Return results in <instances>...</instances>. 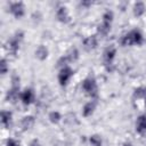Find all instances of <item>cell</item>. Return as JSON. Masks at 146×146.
Segmentation results:
<instances>
[{"instance_id": "2", "label": "cell", "mask_w": 146, "mask_h": 146, "mask_svg": "<svg viewBox=\"0 0 146 146\" xmlns=\"http://www.w3.org/2000/svg\"><path fill=\"white\" fill-rule=\"evenodd\" d=\"M81 88L83 90V92L89 96L91 99H97L98 98V86L96 82V79L94 76H87L82 83H81Z\"/></svg>"}, {"instance_id": "21", "label": "cell", "mask_w": 146, "mask_h": 146, "mask_svg": "<svg viewBox=\"0 0 146 146\" xmlns=\"http://www.w3.org/2000/svg\"><path fill=\"white\" fill-rule=\"evenodd\" d=\"M48 119L52 124H58L60 122V120H62V115H60V113L58 111H52V112H50L48 114Z\"/></svg>"}, {"instance_id": "8", "label": "cell", "mask_w": 146, "mask_h": 146, "mask_svg": "<svg viewBox=\"0 0 146 146\" xmlns=\"http://www.w3.org/2000/svg\"><path fill=\"white\" fill-rule=\"evenodd\" d=\"M21 102L25 106L31 105L34 102V91L31 88H26L24 91L21 92Z\"/></svg>"}, {"instance_id": "7", "label": "cell", "mask_w": 146, "mask_h": 146, "mask_svg": "<svg viewBox=\"0 0 146 146\" xmlns=\"http://www.w3.org/2000/svg\"><path fill=\"white\" fill-rule=\"evenodd\" d=\"M82 46H83V49L86 51H91V50H95L98 46V39L96 35H89L87 36L83 42H82Z\"/></svg>"}, {"instance_id": "19", "label": "cell", "mask_w": 146, "mask_h": 146, "mask_svg": "<svg viewBox=\"0 0 146 146\" xmlns=\"http://www.w3.org/2000/svg\"><path fill=\"white\" fill-rule=\"evenodd\" d=\"M121 46H123V47H128V46H132V44H135V42H133V36H132V33H131V31H129L128 33H125V34H123L122 35V38H121Z\"/></svg>"}, {"instance_id": "10", "label": "cell", "mask_w": 146, "mask_h": 146, "mask_svg": "<svg viewBox=\"0 0 146 146\" xmlns=\"http://www.w3.org/2000/svg\"><path fill=\"white\" fill-rule=\"evenodd\" d=\"M96 106H97V99H91V100L87 102V103L83 105V107H82V115H83L84 117L90 116V115L95 112Z\"/></svg>"}, {"instance_id": "25", "label": "cell", "mask_w": 146, "mask_h": 146, "mask_svg": "<svg viewBox=\"0 0 146 146\" xmlns=\"http://www.w3.org/2000/svg\"><path fill=\"white\" fill-rule=\"evenodd\" d=\"M6 146H21V144L15 138H8L6 141Z\"/></svg>"}, {"instance_id": "17", "label": "cell", "mask_w": 146, "mask_h": 146, "mask_svg": "<svg viewBox=\"0 0 146 146\" xmlns=\"http://www.w3.org/2000/svg\"><path fill=\"white\" fill-rule=\"evenodd\" d=\"M13 120V113L10 111H2L1 112V123L6 128H9Z\"/></svg>"}, {"instance_id": "23", "label": "cell", "mask_w": 146, "mask_h": 146, "mask_svg": "<svg viewBox=\"0 0 146 146\" xmlns=\"http://www.w3.org/2000/svg\"><path fill=\"white\" fill-rule=\"evenodd\" d=\"M114 18V14L112 10H106L103 14V22H107V23H112Z\"/></svg>"}, {"instance_id": "6", "label": "cell", "mask_w": 146, "mask_h": 146, "mask_svg": "<svg viewBox=\"0 0 146 146\" xmlns=\"http://www.w3.org/2000/svg\"><path fill=\"white\" fill-rule=\"evenodd\" d=\"M9 13L17 19L22 18L25 15V6L22 1H16L11 2L9 6Z\"/></svg>"}, {"instance_id": "22", "label": "cell", "mask_w": 146, "mask_h": 146, "mask_svg": "<svg viewBox=\"0 0 146 146\" xmlns=\"http://www.w3.org/2000/svg\"><path fill=\"white\" fill-rule=\"evenodd\" d=\"M89 143L91 146H102L103 145V139L99 135H91L89 137Z\"/></svg>"}, {"instance_id": "11", "label": "cell", "mask_w": 146, "mask_h": 146, "mask_svg": "<svg viewBox=\"0 0 146 146\" xmlns=\"http://www.w3.org/2000/svg\"><path fill=\"white\" fill-rule=\"evenodd\" d=\"M136 131L139 135L146 133V114H141L136 120Z\"/></svg>"}, {"instance_id": "24", "label": "cell", "mask_w": 146, "mask_h": 146, "mask_svg": "<svg viewBox=\"0 0 146 146\" xmlns=\"http://www.w3.org/2000/svg\"><path fill=\"white\" fill-rule=\"evenodd\" d=\"M8 71H9V66H8L7 59H6V58H2L1 62H0V72H1L2 75H5Z\"/></svg>"}, {"instance_id": "16", "label": "cell", "mask_w": 146, "mask_h": 146, "mask_svg": "<svg viewBox=\"0 0 146 146\" xmlns=\"http://www.w3.org/2000/svg\"><path fill=\"white\" fill-rule=\"evenodd\" d=\"M64 56L66 57V59H67V62H68V63H72V62L78 60V58H79L80 54H79L78 48L72 47V48H70V49L67 50V52H66Z\"/></svg>"}, {"instance_id": "1", "label": "cell", "mask_w": 146, "mask_h": 146, "mask_svg": "<svg viewBox=\"0 0 146 146\" xmlns=\"http://www.w3.org/2000/svg\"><path fill=\"white\" fill-rule=\"evenodd\" d=\"M19 81H21L19 76L17 74H13V76H11V87H10V89L6 94V100L8 103L15 104L18 100V98H21V91H19L21 86H19Z\"/></svg>"}, {"instance_id": "28", "label": "cell", "mask_w": 146, "mask_h": 146, "mask_svg": "<svg viewBox=\"0 0 146 146\" xmlns=\"http://www.w3.org/2000/svg\"><path fill=\"white\" fill-rule=\"evenodd\" d=\"M122 146H132V144L131 143H124Z\"/></svg>"}, {"instance_id": "26", "label": "cell", "mask_w": 146, "mask_h": 146, "mask_svg": "<svg viewBox=\"0 0 146 146\" xmlns=\"http://www.w3.org/2000/svg\"><path fill=\"white\" fill-rule=\"evenodd\" d=\"M80 5H81L82 7L88 8V7H90V6L92 5V2H91V1H81V2H80Z\"/></svg>"}, {"instance_id": "27", "label": "cell", "mask_w": 146, "mask_h": 146, "mask_svg": "<svg viewBox=\"0 0 146 146\" xmlns=\"http://www.w3.org/2000/svg\"><path fill=\"white\" fill-rule=\"evenodd\" d=\"M29 146H40V144H39V141H38L36 139H34V140H32V141L30 143Z\"/></svg>"}, {"instance_id": "20", "label": "cell", "mask_w": 146, "mask_h": 146, "mask_svg": "<svg viewBox=\"0 0 146 146\" xmlns=\"http://www.w3.org/2000/svg\"><path fill=\"white\" fill-rule=\"evenodd\" d=\"M131 33H132V36H133V42H135V44H137V46L143 44V42H144V36H143L141 32H140L139 30H137V29H133V30H131Z\"/></svg>"}, {"instance_id": "13", "label": "cell", "mask_w": 146, "mask_h": 146, "mask_svg": "<svg viewBox=\"0 0 146 146\" xmlns=\"http://www.w3.org/2000/svg\"><path fill=\"white\" fill-rule=\"evenodd\" d=\"M48 55H49V50H48V48L46 47V46H43V44H40L36 49H35V51H34V56H35V58L36 59H39V60H46L47 59V57H48Z\"/></svg>"}, {"instance_id": "14", "label": "cell", "mask_w": 146, "mask_h": 146, "mask_svg": "<svg viewBox=\"0 0 146 146\" xmlns=\"http://www.w3.org/2000/svg\"><path fill=\"white\" fill-rule=\"evenodd\" d=\"M132 11H133V15H135L136 17H141V16L145 14V11H146V6H145V3H144L143 1H137V2L133 5V7H132Z\"/></svg>"}, {"instance_id": "12", "label": "cell", "mask_w": 146, "mask_h": 146, "mask_svg": "<svg viewBox=\"0 0 146 146\" xmlns=\"http://www.w3.org/2000/svg\"><path fill=\"white\" fill-rule=\"evenodd\" d=\"M35 123V117L33 115H26L21 120V129L23 131L30 130Z\"/></svg>"}, {"instance_id": "18", "label": "cell", "mask_w": 146, "mask_h": 146, "mask_svg": "<svg viewBox=\"0 0 146 146\" xmlns=\"http://www.w3.org/2000/svg\"><path fill=\"white\" fill-rule=\"evenodd\" d=\"M111 26H112V23H107V22H103V21H102V23H100V24L98 25V27H97L98 34H100L102 36L107 35V34L110 33V31H111Z\"/></svg>"}, {"instance_id": "9", "label": "cell", "mask_w": 146, "mask_h": 146, "mask_svg": "<svg viewBox=\"0 0 146 146\" xmlns=\"http://www.w3.org/2000/svg\"><path fill=\"white\" fill-rule=\"evenodd\" d=\"M56 18L60 23H64V24L70 22V15H68L67 8L65 6H60V7L57 8V10H56Z\"/></svg>"}, {"instance_id": "3", "label": "cell", "mask_w": 146, "mask_h": 146, "mask_svg": "<svg viewBox=\"0 0 146 146\" xmlns=\"http://www.w3.org/2000/svg\"><path fill=\"white\" fill-rule=\"evenodd\" d=\"M23 38H24V33L22 31H17L7 42V48H8V52L13 56H16V54L18 52L19 50V47H21V43L23 41Z\"/></svg>"}, {"instance_id": "15", "label": "cell", "mask_w": 146, "mask_h": 146, "mask_svg": "<svg viewBox=\"0 0 146 146\" xmlns=\"http://www.w3.org/2000/svg\"><path fill=\"white\" fill-rule=\"evenodd\" d=\"M132 98L133 100H139V99H144L145 100V104H146V87L141 86V87H138L133 90V94H132Z\"/></svg>"}, {"instance_id": "4", "label": "cell", "mask_w": 146, "mask_h": 146, "mask_svg": "<svg viewBox=\"0 0 146 146\" xmlns=\"http://www.w3.org/2000/svg\"><path fill=\"white\" fill-rule=\"evenodd\" d=\"M115 55H116V48L114 46H110L107 47L104 52H103V60H104V66L105 68L111 72L113 71V60L115 58Z\"/></svg>"}, {"instance_id": "5", "label": "cell", "mask_w": 146, "mask_h": 146, "mask_svg": "<svg viewBox=\"0 0 146 146\" xmlns=\"http://www.w3.org/2000/svg\"><path fill=\"white\" fill-rule=\"evenodd\" d=\"M73 74H74V72H73V70L68 65L62 67L59 70V72H58V75H57V80H58L59 86L65 87L68 83V81L71 80V78L73 76Z\"/></svg>"}]
</instances>
